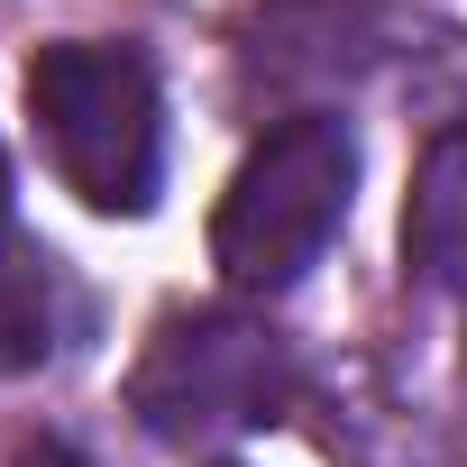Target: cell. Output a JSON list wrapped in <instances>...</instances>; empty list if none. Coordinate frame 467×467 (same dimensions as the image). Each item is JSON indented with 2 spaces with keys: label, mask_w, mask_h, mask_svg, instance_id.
Returning <instances> with one entry per match:
<instances>
[{
  "label": "cell",
  "mask_w": 467,
  "mask_h": 467,
  "mask_svg": "<svg viewBox=\"0 0 467 467\" xmlns=\"http://www.w3.org/2000/svg\"><path fill=\"white\" fill-rule=\"evenodd\" d=\"M28 119L83 211L138 220L165 183V83L129 37H56L28 65Z\"/></svg>",
  "instance_id": "obj_1"
},
{
  "label": "cell",
  "mask_w": 467,
  "mask_h": 467,
  "mask_svg": "<svg viewBox=\"0 0 467 467\" xmlns=\"http://www.w3.org/2000/svg\"><path fill=\"white\" fill-rule=\"evenodd\" d=\"M348 183H358V138L330 110H303L285 129H266L248 147V165L229 174L220 211H211V266L229 275V294H285L321 266V248L348 220Z\"/></svg>",
  "instance_id": "obj_2"
},
{
  "label": "cell",
  "mask_w": 467,
  "mask_h": 467,
  "mask_svg": "<svg viewBox=\"0 0 467 467\" xmlns=\"http://www.w3.org/2000/svg\"><path fill=\"white\" fill-rule=\"evenodd\" d=\"M294 403V358L285 339L239 312V303H202V312H165L156 339L129 367V412L147 421V440L202 449V440H239L266 431Z\"/></svg>",
  "instance_id": "obj_3"
},
{
  "label": "cell",
  "mask_w": 467,
  "mask_h": 467,
  "mask_svg": "<svg viewBox=\"0 0 467 467\" xmlns=\"http://www.w3.org/2000/svg\"><path fill=\"white\" fill-rule=\"evenodd\" d=\"M74 330H83V294L65 257L0 229V376H37L47 358L74 348Z\"/></svg>",
  "instance_id": "obj_4"
},
{
  "label": "cell",
  "mask_w": 467,
  "mask_h": 467,
  "mask_svg": "<svg viewBox=\"0 0 467 467\" xmlns=\"http://www.w3.org/2000/svg\"><path fill=\"white\" fill-rule=\"evenodd\" d=\"M403 266L467 312V129H440L412 165V202H403Z\"/></svg>",
  "instance_id": "obj_5"
},
{
  "label": "cell",
  "mask_w": 467,
  "mask_h": 467,
  "mask_svg": "<svg viewBox=\"0 0 467 467\" xmlns=\"http://www.w3.org/2000/svg\"><path fill=\"white\" fill-rule=\"evenodd\" d=\"M10 467H92V458H83L74 440H28V449H19Z\"/></svg>",
  "instance_id": "obj_6"
},
{
  "label": "cell",
  "mask_w": 467,
  "mask_h": 467,
  "mask_svg": "<svg viewBox=\"0 0 467 467\" xmlns=\"http://www.w3.org/2000/svg\"><path fill=\"white\" fill-rule=\"evenodd\" d=\"M0 220H10V156H0Z\"/></svg>",
  "instance_id": "obj_7"
}]
</instances>
